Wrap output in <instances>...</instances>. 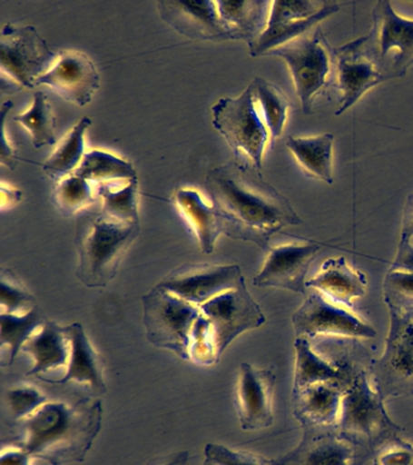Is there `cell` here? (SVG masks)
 Wrapping results in <instances>:
<instances>
[{"mask_svg":"<svg viewBox=\"0 0 413 465\" xmlns=\"http://www.w3.org/2000/svg\"><path fill=\"white\" fill-rule=\"evenodd\" d=\"M204 187L224 235L270 249L271 236L302 224L291 203L246 160L234 158L209 171Z\"/></svg>","mask_w":413,"mask_h":465,"instance_id":"obj_1","label":"cell"},{"mask_svg":"<svg viewBox=\"0 0 413 465\" xmlns=\"http://www.w3.org/2000/svg\"><path fill=\"white\" fill-rule=\"evenodd\" d=\"M101 400L82 399L74 405L46 402L20 420V446L52 465L81 463L103 428Z\"/></svg>","mask_w":413,"mask_h":465,"instance_id":"obj_2","label":"cell"},{"mask_svg":"<svg viewBox=\"0 0 413 465\" xmlns=\"http://www.w3.org/2000/svg\"><path fill=\"white\" fill-rule=\"evenodd\" d=\"M140 234V223H123L103 213L89 218L78 232L75 276L90 289L107 286Z\"/></svg>","mask_w":413,"mask_h":465,"instance_id":"obj_3","label":"cell"},{"mask_svg":"<svg viewBox=\"0 0 413 465\" xmlns=\"http://www.w3.org/2000/svg\"><path fill=\"white\" fill-rule=\"evenodd\" d=\"M348 46L371 61L387 80L401 78L413 65V20L379 0L373 6L371 31Z\"/></svg>","mask_w":413,"mask_h":465,"instance_id":"obj_4","label":"cell"},{"mask_svg":"<svg viewBox=\"0 0 413 465\" xmlns=\"http://www.w3.org/2000/svg\"><path fill=\"white\" fill-rule=\"evenodd\" d=\"M384 400L366 372L351 376L344 388L339 424V434L354 445L379 446L397 438L401 429L390 420Z\"/></svg>","mask_w":413,"mask_h":465,"instance_id":"obj_5","label":"cell"},{"mask_svg":"<svg viewBox=\"0 0 413 465\" xmlns=\"http://www.w3.org/2000/svg\"><path fill=\"white\" fill-rule=\"evenodd\" d=\"M386 304L389 309L386 347L369 363V377L384 401L413 395V308Z\"/></svg>","mask_w":413,"mask_h":465,"instance_id":"obj_6","label":"cell"},{"mask_svg":"<svg viewBox=\"0 0 413 465\" xmlns=\"http://www.w3.org/2000/svg\"><path fill=\"white\" fill-rule=\"evenodd\" d=\"M212 125L227 141L235 158L262 171L270 133L256 104L251 85L238 97H222L213 104Z\"/></svg>","mask_w":413,"mask_h":465,"instance_id":"obj_7","label":"cell"},{"mask_svg":"<svg viewBox=\"0 0 413 465\" xmlns=\"http://www.w3.org/2000/svg\"><path fill=\"white\" fill-rule=\"evenodd\" d=\"M143 307L147 340L191 361V334L202 316L201 308L158 285L144 294Z\"/></svg>","mask_w":413,"mask_h":465,"instance_id":"obj_8","label":"cell"},{"mask_svg":"<svg viewBox=\"0 0 413 465\" xmlns=\"http://www.w3.org/2000/svg\"><path fill=\"white\" fill-rule=\"evenodd\" d=\"M56 57L34 25H5L0 33L3 93H14L23 87L34 89L37 80L52 68Z\"/></svg>","mask_w":413,"mask_h":465,"instance_id":"obj_9","label":"cell"},{"mask_svg":"<svg viewBox=\"0 0 413 465\" xmlns=\"http://www.w3.org/2000/svg\"><path fill=\"white\" fill-rule=\"evenodd\" d=\"M282 58L290 74L304 114H311L318 94L328 86L335 50L329 46L320 28H315L302 38L288 44L270 54Z\"/></svg>","mask_w":413,"mask_h":465,"instance_id":"obj_10","label":"cell"},{"mask_svg":"<svg viewBox=\"0 0 413 465\" xmlns=\"http://www.w3.org/2000/svg\"><path fill=\"white\" fill-rule=\"evenodd\" d=\"M340 9L335 2H271L270 18L262 35L249 44L252 57L270 56L271 53L318 28L320 22Z\"/></svg>","mask_w":413,"mask_h":465,"instance_id":"obj_11","label":"cell"},{"mask_svg":"<svg viewBox=\"0 0 413 465\" xmlns=\"http://www.w3.org/2000/svg\"><path fill=\"white\" fill-rule=\"evenodd\" d=\"M296 337L333 336L348 340H371L377 336L371 323L350 308L336 303L321 293L311 292L292 315Z\"/></svg>","mask_w":413,"mask_h":465,"instance_id":"obj_12","label":"cell"},{"mask_svg":"<svg viewBox=\"0 0 413 465\" xmlns=\"http://www.w3.org/2000/svg\"><path fill=\"white\" fill-rule=\"evenodd\" d=\"M199 308L211 326L220 358L235 338L266 322L262 309L253 300L245 282L213 297Z\"/></svg>","mask_w":413,"mask_h":465,"instance_id":"obj_13","label":"cell"},{"mask_svg":"<svg viewBox=\"0 0 413 465\" xmlns=\"http://www.w3.org/2000/svg\"><path fill=\"white\" fill-rule=\"evenodd\" d=\"M245 282L238 264L184 263L170 272L158 286L198 307Z\"/></svg>","mask_w":413,"mask_h":465,"instance_id":"obj_14","label":"cell"},{"mask_svg":"<svg viewBox=\"0 0 413 465\" xmlns=\"http://www.w3.org/2000/svg\"><path fill=\"white\" fill-rule=\"evenodd\" d=\"M318 242H289L268 249L262 269L253 278L257 287H275L306 296V276L320 252Z\"/></svg>","mask_w":413,"mask_h":465,"instance_id":"obj_15","label":"cell"},{"mask_svg":"<svg viewBox=\"0 0 413 465\" xmlns=\"http://www.w3.org/2000/svg\"><path fill=\"white\" fill-rule=\"evenodd\" d=\"M277 376L270 369L242 362L239 369L235 406L242 430H261L274 423Z\"/></svg>","mask_w":413,"mask_h":465,"instance_id":"obj_16","label":"cell"},{"mask_svg":"<svg viewBox=\"0 0 413 465\" xmlns=\"http://www.w3.org/2000/svg\"><path fill=\"white\" fill-rule=\"evenodd\" d=\"M59 94L64 100L81 105L89 104L100 87V73L92 58L77 50L61 51L52 68L35 83Z\"/></svg>","mask_w":413,"mask_h":465,"instance_id":"obj_17","label":"cell"},{"mask_svg":"<svg viewBox=\"0 0 413 465\" xmlns=\"http://www.w3.org/2000/svg\"><path fill=\"white\" fill-rule=\"evenodd\" d=\"M159 15L181 35L202 42L234 40L216 2H158Z\"/></svg>","mask_w":413,"mask_h":465,"instance_id":"obj_18","label":"cell"},{"mask_svg":"<svg viewBox=\"0 0 413 465\" xmlns=\"http://www.w3.org/2000/svg\"><path fill=\"white\" fill-rule=\"evenodd\" d=\"M299 446L271 465H357V445L332 428L303 427Z\"/></svg>","mask_w":413,"mask_h":465,"instance_id":"obj_19","label":"cell"},{"mask_svg":"<svg viewBox=\"0 0 413 465\" xmlns=\"http://www.w3.org/2000/svg\"><path fill=\"white\" fill-rule=\"evenodd\" d=\"M337 89L339 91V105L335 115H342L369 90L387 82L382 73L368 58L351 50L348 44L335 49Z\"/></svg>","mask_w":413,"mask_h":465,"instance_id":"obj_20","label":"cell"},{"mask_svg":"<svg viewBox=\"0 0 413 465\" xmlns=\"http://www.w3.org/2000/svg\"><path fill=\"white\" fill-rule=\"evenodd\" d=\"M307 289L314 290L336 303L351 308L355 301L365 296L368 279L364 272L350 265L347 258H329L322 263L317 274L308 280Z\"/></svg>","mask_w":413,"mask_h":465,"instance_id":"obj_21","label":"cell"},{"mask_svg":"<svg viewBox=\"0 0 413 465\" xmlns=\"http://www.w3.org/2000/svg\"><path fill=\"white\" fill-rule=\"evenodd\" d=\"M343 391V385L320 383L296 392L292 394L293 416L303 427H337Z\"/></svg>","mask_w":413,"mask_h":465,"instance_id":"obj_22","label":"cell"},{"mask_svg":"<svg viewBox=\"0 0 413 465\" xmlns=\"http://www.w3.org/2000/svg\"><path fill=\"white\" fill-rule=\"evenodd\" d=\"M66 330L71 341L67 372L61 380L49 381L50 383L67 384L75 381L89 385L96 395L104 394L107 391L103 378L104 363L99 351L93 348L81 323H72L66 326Z\"/></svg>","mask_w":413,"mask_h":465,"instance_id":"obj_23","label":"cell"},{"mask_svg":"<svg viewBox=\"0 0 413 465\" xmlns=\"http://www.w3.org/2000/svg\"><path fill=\"white\" fill-rule=\"evenodd\" d=\"M23 351L34 360V369L27 376H41V373L68 366L71 355V341L66 327L48 320L25 343Z\"/></svg>","mask_w":413,"mask_h":465,"instance_id":"obj_24","label":"cell"},{"mask_svg":"<svg viewBox=\"0 0 413 465\" xmlns=\"http://www.w3.org/2000/svg\"><path fill=\"white\" fill-rule=\"evenodd\" d=\"M293 345H295L296 361L292 394L320 383L339 384L346 388L351 374L344 369V366L329 362V360L319 355L308 338L296 337Z\"/></svg>","mask_w":413,"mask_h":465,"instance_id":"obj_25","label":"cell"},{"mask_svg":"<svg viewBox=\"0 0 413 465\" xmlns=\"http://www.w3.org/2000/svg\"><path fill=\"white\" fill-rule=\"evenodd\" d=\"M175 202L181 213L193 228L202 252L212 253L217 239L223 234L215 207L206 203L201 193L194 189H180L175 194Z\"/></svg>","mask_w":413,"mask_h":465,"instance_id":"obj_26","label":"cell"},{"mask_svg":"<svg viewBox=\"0 0 413 465\" xmlns=\"http://www.w3.org/2000/svg\"><path fill=\"white\" fill-rule=\"evenodd\" d=\"M333 143L335 136L332 134H322L308 137L290 136L286 147L304 173L332 184Z\"/></svg>","mask_w":413,"mask_h":465,"instance_id":"obj_27","label":"cell"},{"mask_svg":"<svg viewBox=\"0 0 413 465\" xmlns=\"http://www.w3.org/2000/svg\"><path fill=\"white\" fill-rule=\"evenodd\" d=\"M216 5L221 17L230 25L234 40H245L249 45L266 29L271 2L222 0V2H216Z\"/></svg>","mask_w":413,"mask_h":465,"instance_id":"obj_28","label":"cell"},{"mask_svg":"<svg viewBox=\"0 0 413 465\" xmlns=\"http://www.w3.org/2000/svg\"><path fill=\"white\" fill-rule=\"evenodd\" d=\"M74 173L97 184L139 181L132 163L99 149L85 153L81 165Z\"/></svg>","mask_w":413,"mask_h":465,"instance_id":"obj_29","label":"cell"},{"mask_svg":"<svg viewBox=\"0 0 413 465\" xmlns=\"http://www.w3.org/2000/svg\"><path fill=\"white\" fill-rule=\"evenodd\" d=\"M92 125V120L84 116L75 124L70 133L61 140L55 152L43 163V171L53 180H60L74 173L81 165L85 155L84 138L86 130Z\"/></svg>","mask_w":413,"mask_h":465,"instance_id":"obj_30","label":"cell"},{"mask_svg":"<svg viewBox=\"0 0 413 465\" xmlns=\"http://www.w3.org/2000/svg\"><path fill=\"white\" fill-rule=\"evenodd\" d=\"M48 320L44 312L38 305L26 314L17 315L0 312V347L9 349L8 366L15 362L17 355L23 351L25 343Z\"/></svg>","mask_w":413,"mask_h":465,"instance_id":"obj_31","label":"cell"},{"mask_svg":"<svg viewBox=\"0 0 413 465\" xmlns=\"http://www.w3.org/2000/svg\"><path fill=\"white\" fill-rule=\"evenodd\" d=\"M103 216L123 223H140L139 181L99 184Z\"/></svg>","mask_w":413,"mask_h":465,"instance_id":"obj_32","label":"cell"},{"mask_svg":"<svg viewBox=\"0 0 413 465\" xmlns=\"http://www.w3.org/2000/svg\"><path fill=\"white\" fill-rule=\"evenodd\" d=\"M250 85L252 87L256 104L259 105L261 115H262L268 133H270V143L274 144L275 140L284 133L291 104L285 94L266 79L257 76Z\"/></svg>","mask_w":413,"mask_h":465,"instance_id":"obj_33","label":"cell"},{"mask_svg":"<svg viewBox=\"0 0 413 465\" xmlns=\"http://www.w3.org/2000/svg\"><path fill=\"white\" fill-rule=\"evenodd\" d=\"M30 133L34 148L56 143V116L52 104L44 93L37 91L34 94L31 107L14 118Z\"/></svg>","mask_w":413,"mask_h":465,"instance_id":"obj_34","label":"cell"},{"mask_svg":"<svg viewBox=\"0 0 413 465\" xmlns=\"http://www.w3.org/2000/svg\"><path fill=\"white\" fill-rule=\"evenodd\" d=\"M56 209L64 216H74L95 202L92 184L75 173L60 178L53 193Z\"/></svg>","mask_w":413,"mask_h":465,"instance_id":"obj_35","label":"cell"},{"mask_svg":"<svg viewBox=\"0 0 413 465\" xmlns=\"http://www.w3.org/2000/svg\"><path fill=\"white\" fill-rule=\"evenodd\" d=\"M0 304L2 312L17 315L26 314L37 307L34 294L25 287L15 272L5 268L0 272Z\"/></svg>","mask_w":413,"mask_h":465,"instance_id":"obj_36","label":"cell"},{"mask_svg":"<svg viewBox=\"0 0 413 465\" xmlns=\"http://www.w3.org/2000/svg\"><path fill=\"white\" fill-rule=\"evenodd\" d=\"M190 358L191 361L202 366L215 365L221 359L213 340L211 326L202 312L192 331Z\"/></svg>","mask_w":413,"mask_h":465,"instance_id":"obj_37","label":"cell"},{"mask_svg":"<svg viewBox=\"0 0 413 465\" xmlns=\"http://www.w3.org/2000/svg\"><path fill=\"white\" fill-rule=\"evenodd\" d=\"M384 302L413 308V272L388 271L383 282Z\"/></svg>","mask_w":413,"mask_h":465,"instance_id":"obj_38","label":"cell"},{"mask_svg":"<svg viewBox=\"0 0 413 465\" xmlns=\"http://www.w3.org/2000/svg\"><path fill=\"white\" fill-rule=\"evenodd\" d=\"M205 460L215 465H271V460L231 447L208 443L204 450Z\"/></svg>","mask_w":413,"mask_h":465,"instance_id":"obj_39","label":"cell"},{"mask_svg":"<svg viewBox=\"0 0 413 465\" xmlns=\"http://www.w3.org/2000/svg\"><path fill=\"white\" fill-rule=\"evenodd\" d=\"M10 410L17 420H24L32 416L48 401L46 396L34 387H20L10 389L8 391Z\"/></svg>","mask_w":413,"mask_h":465,"instance_id":"obj_40","label":"cell"},{"mask_svg":"<svg viewBox=\"0 0 413 465\" xmlns=\"http://www.w3.org/2000/svg\"><path fill=\"white\" fill-rule=\"evenodd\" d=\"M375 465H413V445L398 438L389 440L380 447Z\"/></svg>","mask_w":413,"mask_h":465,"instance_id":"obj_41","label":"cell"},{"mask_svg":"<svg viewBox=\"0 0 413 465\" xmlns=\"http://www.w3.org/2000/svg\"><path fill=\"white\" fill-rule=\"evenodd\" d=\"M12 108L13 102L5 101L3 104L2 111H0V115H2V122H0L2 123V163L8 166L9 169L15 167L17 160L16 149L12 144V142L8 141V136H6L5 120Z\"/></svg>","mask_w":413,"mask_h":465,"instance_id":"obj_42","label":"cell"},{"mask_svg":"<svg viewBox=\"0 0 413 465\" xmlns=\"http://www.w3.org/2000/svg\"><path fill=\"white\" fill-rule=\"evenodd\" d=\"M391 271L413 272V239H401Z\"/></svg>","mask_w":413,"mask_h":465,"instance_id":"obj_43","label":"cell"},{"mask_svg":"<svg viewBox=\"0 0 413 465\" xmlns=\"http://www.w3.org/2000/svg\"><path fill=\"white\" fill-rule=\"evenodd\" d=\"M34 457L21 446L8 447L2 450L0 465H32Z\"/></svg>","mask_w":413,"mask_h":465,"instance_id":"obj_44","label":"cell"},{"mask_svg":"<svg viewBox=\"0 0 413 465\" xmlns=\"http://www.w3.org/2000/svg\"><path fill=\"white\" fill-rule=\"evenodd\" d=\"M400 238L413 239V194H409L408 200H406Z\"/></svg>","mask_w":413,"mask_h":465,"instance_id":"obj_45","label":"cell"},{"mask_svg":"<svg viewBox=\"0 0 413 465\" xmlns=\"http://www.w3.org/2000/svg\"><path fill=\"white\" fill-rule=\"evenodd\" d=\"M23 199V192L19 189L10 187L3 183L2 185V209L5 210L6 207H12L19 203Z\"/></svg>","mask_w":413,"mask_h":465,"instance_id":"obj_46","label":"cell"},{"mask_svg":"<svg viewBox=\"0 0 413 465\" xmlns=\"http://www.w3.org/2000/svg\"><path fill=\"white\" fill-rule=\"evenodd\" d=\"M188 460H190V453L187 450H182V452L176 453L175 456L172 457V460L162 465H187Z\"/></svg>","mask_w":413,"mask_h":465,"instance_id":"obj_47","label":"cell"},{"mask_svg":"<svg viewBox=\"0 0 413 465\" xmlns=\"http://www.w3.org/2000/svg\"><path fill=\"white\" fill-rule=\"evenodd\" d=\"M202 465H215V464L210 463L209 460H205L204 463H202Z\"/></svg>","mask_w":413,"mask_h":465,"instance_id":"obj_48","label":"cell"},{"mask_svg":"<svg viewBox=\"0 0 413 465\" xmlns=\"http://www.w3.org/2000/svg\"><path fill=\"white\" fill-rule=\"evenodd\" d=\"M373 465H375V464H373Z\"/></svg>","mask_w":413,"mask_h":465,"instance_id":"obj_49","label":"cell"}]
</instances>
